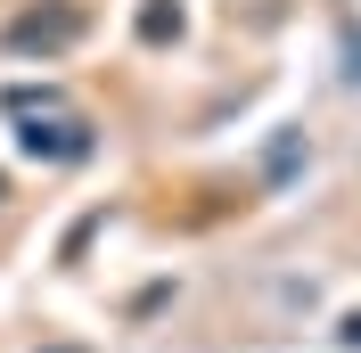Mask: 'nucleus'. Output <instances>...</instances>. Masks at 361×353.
<instances>
[{"label":"nucleus","instance_id":"5","mask_svg":"<svg viewBox=\"0 0 361 353\" xmlns=\"http://www.w3.org/2000/svg\"><path fill=\"white\" fill-rule=\"evenodd\" d=\"M0 205H8V181H0Z\"/></svg>","mask_w":361,"mask_h":353},{"label":"nucleus","instance_id":"3","mask_svg":"<svg viewBox=\"0 0 361 353\" xmlns=\"http://www.w3.org/2000/svg\"><path fill=\"white\" fill-rule=\"evenodd\" d=\"M140 42H180V8L173 0H148L140 8Z\"/></svg>","mask_w":361,"mask_h":353},{"label":"nucleus","instance_id":"1","mask_svg":"<svg viewBox=\"0 0 361 353\" xmlns=\"http://www.w3.org/2000/svg\"><path fill=\"white\" fill-rule=\"evenodd\" d=\"M82 33H90L82 0H33V8H17V17H8V33H0V42L17 49V58H66Z\"/></svg>","mask_w":361,"mask_h":353},{"label":"nucleus","instance_id":"4","mask_svg":"<svg viewBox=\"0 0 361 353\" xmlns=\"http://www.w3.org/2000/svg\"><path fill=\"white\" fill-rule=\"evenodd\" d=\"M337 345H361V312H345V321H337Z\"/></svg>","mask_w":361,"mask_h":353},{"label":"nucleus","instance_id":"2","mask_svg":"<svg viewBox=\"0 0 361 353\" xmlns=\"http://www.w3.org/2000/svg\"><path fill=\"white\" fill-rule=\"evenodd\" d=\"M8 115H17V124H25V156H42V164H82V156H90V124H82V115H58V99H49V107H8Z\"/></svg>","mask_w":361,"mask_h":353}]
</instances>
